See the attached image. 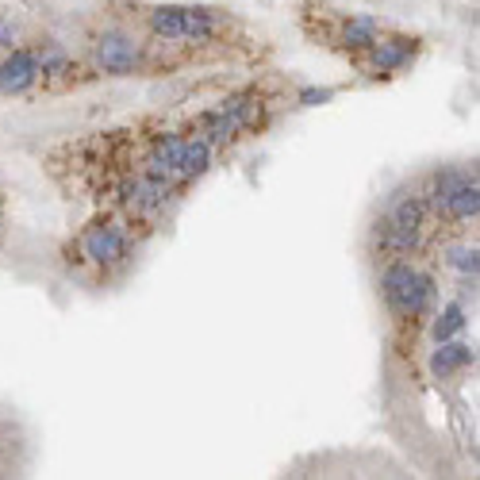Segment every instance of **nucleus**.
Returning a JSON list of instances; mask_svg holds the SVG:
<instances>
[{"label":"nucleus","mask_w":480,"mask_h":480,"mask_svg":"<svg viewBox=\"0 0 480 480\" xmlns=\"http://www.w3.org/2000/svg\"><path fill=\"white\" fill-rule=\"evenodd\" d=\"M135 20L154 35L173 58L177 73L257 69L273 62V43L243 16L224 5H177V0H127Z\"/></svg>","instance_id":"nucleus-2"},{"label":"nucleus","mask_w":480,"mask_h":480,"mask_svg":"<svg viewBox=\"0 0 480 480\" xmlns=\"http://www.w3.org/2000/svg\"><path fill=\"white\" fill-rule=\"evenodd\" d=\"M427 50H431L427 35L384 24V31L373 39V47H369L350 69L358 73L361 85H392V81L412 78L419 69V62L427 58Z\"/></svg>","instance_id":"nucleus-9"},{"label":"nucleus","mask_w":480,"mask_h":480,"mask_svg":"<svg viewBox=\"0 0 480 480\" xmlns=\"http://www.w3.org/2000/svg\"><path fill=\"white\" fill-rule=\"evenodd\" d=\"M5 243H8V196L0 189V250H5Z\"/></svg>","instance_id":"nucleus-11"},{"label":"nucleus","mask_w":480,"mask_h":480,"mask_svg":"<svg viewBox=\"0 0 480 480\" xmlns=\"http://www.w3.org/2000/svg\"><path fill=\"white\" fill-rule=\"evenodd\" d=\"M154 238L158 235L135 224L131 215L116 208H92L58 243L54 266H58L62 281L78 292L112 297L135 277V269L142 266V254Z\"/></svg>","instance_id":"nucleus-4"},{"label":"nucleus","mask_w":480,"mask_h":480,"mask_svg":"<svg viewBox=\"0 0 480 480\" xmlns=\"http://www.w3.org/2000/svg\"><path fill=\"white\" fill-rule=\"evenodd\" d=\"M73 50L97 81H170L181 78L165 47L146 31L127 0H104L73 24Z\"/></svg>","instance_id":"nucleus-5"},{"label":"nucleus","mask_w":480,"mask_h":480,"mask_svg":"<svg viewBox=\"0 0 480 480\" xmlns=\"http://www.w3.org/2000/svg\"><path fill=\"white\" fill-rule=\"evenodd\" d=\"M35 465V438L24 415L0 403V480L8 476H27Z\"/></svg>","instance_id":"nucleus-10"},{"label":"nucleus","mask_w":480,"mask_h":480,"mask_svg":"<svg viewBox=\"0 0 480 480\" xmlns=\"http://www.w3.org/2000/svg\"><path fill=\"white\" fill-rule=\"evenodd\" d=\"M384 24L389 20H381L373 12H346L339 5H330V0H300L297 5V31L316 50L335 54L346 66H354L373 47Z\"/></svg>","instance_id":"nucleus-8"},{"label":"nucleus","mask_w":480,"mask_h":480,"mask_svg":"<svg viewBox=\"0 0 480 480\" xmlns=\"http://www.w3.org/2000/svg\"><path fill=\"white\" fill-rule=\"evenodd\" d=\"M92 85L100 81L78 58V50L47 31H31L0 47V97L5 100H58Z\"/></svg>","instance_id":"nucleus-6"},{"label":"nucleus","mask_w":480,"mask_h":480,"mask_svg":"<svg viewBox=\"0 0 480 480\" xmlns=\"http://www.w3.org/2000/svg\"><path fill=\"white\" fill-rule=\"evenodd\" d=\"M412 184L427 208L438 243L457 235H476V219H480V173H476V158L469 162H434L427 170L412 173ZM434 243V246H438Z\"/></svg>","instance_id":"nucleus-7"},{"label":"nucleus","mask_w":480,"mask_h":480,"mask_svg":"<svg viewBox=\"0 0 480 480\" xmlns=\"http://www.w3.org/2000/svg\"><path fill=\"white\" fill-rule=\"evenodd\" d=\"M300 104H304V85L292 73L273 69L269 62V66L250 69V78L227 85L208 104L181 112V120L208 142V151L215 154L219 165H227L250 142L266 139Z\"/></svg>","instance_id":"nucleus-3"},{"label":"nucleus","mask_w":480,"mask_h":480,"mask_svg":"<svg viewBox=\"0 0 480 480\" xmlns=\"http://www.w3.org/2000/svg\"><path fill=\"white\" fill-rule=\"evenodd\" d=\"M39 170L66 204L116 208L162 235L219 162L181 116L146 112L50 142Z\"/></svg>","instance_id":"nucleus-1"}]
</instances>
